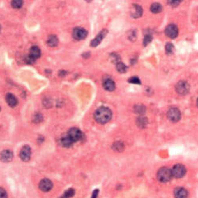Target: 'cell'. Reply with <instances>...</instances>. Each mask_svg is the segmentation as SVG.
<instances>
[{"instance_id":"8","label":"cell","mask_w":198,"mask_h":198,"mask_svg":"<svg viewBox=\"0 0 198 198\" xmlns=\"http://www.w3.org/2000/svg\"><path fill=\"white\" fill-rule=\"evenodd\" d=\"M72 35H73V37L75 40H84L86 37H87L88 33L86 29H84L80 28V27H77V28L74 29Z\"/></svg>"},{"instance_id":"26","label":"cell","mask_w":198,"mask_h":198,"mask_svg":"<svg viewBox=\"0 0 198 198\" xmlns=\"http://www.w3.org/2000/svg\"><path fill=\"white\" fill-rule=\"evenodd\" d=\"M74 194H75V190L73 189H69L64 192V194L61 198H70L73 197Z\"/></svg>"},{"instance_id":"34","label":"cell","mask_w":198,"mask_h":198,"mask_svg":"<svg viewBox=\"0 0 198 198\" xmlns=\"http://www.w3.org/2000/svg\"><path fill=\"white\" fill-rule=\"evenodd\" d=\"M66 74H67V72L65 71H60V72H59V76H64Z\"/></svg>"},{"instance_id":"32","label":"cell","mask_w":198,"mask_h":198,"mask_svg":"<svg viewBox=\"0 0 198 198\" xmlns=\"http://www.w3.org/2000/svg\"><path fill=\"white\" fill-rule=\"evenodd\" d=\"M0 198H7L6 190L3 188H0Z\"/></svg>"},{"instance_id":"18","label":"cell","mask_w":198,"mask_h":198,"mask_svg":"<svg viewBox=\"0 0 198 198\" xmlns=\"http://www.w3.org/2000/svg\"><path fill=\"white\" fill-rule=\"evenodd\" d=\"M74 143L71 141V139L68 136H63L62 138L60 139V144L63 146L64 147H70L72 146Z\"/></svg>"},{"instance_id":"17","label":"cell","mask_w":198,"mask_h":198,"mask_svg":"<svg viewBox=\"0 0 198 198\" xmlns=\"http://www.w3.org/2000/svg\"><path fill=\"white\" fill-rule=\"evenodd\" d=\"M6 101L10 107H14L17 105V99L12 93H7L6 95Z\"/></svg>"},{"instance_id":"22","label":"cell","mask_w":198,"mask_h":198,"mask_svg":"<svg viewBox=\"0 0 198 198\" xmlns=\"http://www.w3.org/2000/svg\"><path fill=\"white\" fill-rule=\"evenodd\" d=\"M124 147H125L124 144L121 141L114 143V144H113V149L116 151H118V152H121V151H122L124 150Z\"/></svg>"},{"instance_id":"35","label":"cell","mask_w":198,"mask_h":198,"mask_svg":"<svg viewBox=\"0 0 198 198\" xmlns=\"http://www.w3.org/2000/svg\"><path fill=\"white\" fill-rule=\"evenodd\" d=\"M197 107H198V98H197Z\"/></svg>"},{"instance_id":"31","label":"cell","mask_w":198,"mask_h":198,"mask_svg":"<svg viewBox=\"0 0 198 198\" xmlns=\"http://www.w3.org/2000/svg\"><path fill=\"white\" fill-rule=\"evenodd\" d=\"M168 3L170 4V6H177L180 4V1L179 0H168Z\"/></svg>"},{"instance_id":"14","label":"cell","mask_w":198,"mask_h":198,"mask_svg":"<svg viewBox=\"0 0 198 198\" xmlns=\"http://www.w3.org/2000/svg\"><path fill=\"white\" fill-rule=\"evenodd\" d=\"M13 158V153L9 150H4L1 152L0 155V159L3 162H10Z\"/></svg>"},{"instance_id":"15","label":"cell","mask_w":198,"mask_h":198,"mask_svg":"<svg viewBox=\"0 0 198 198\" xmlns=\"http://www.w3.org/2000/svg\"><path fill=\"white\" fill-rule=\"evenodd\" d=\"M174 197L175 198H187L188 197V192L187 190L184 188L181 187H178L176 188L174 192Z\"/></svg>"},{"instance_id":"30","label":"cell","mask_w":198,"mask_h":198,"mask_svg":"<svg viewBox=\"0 0 198 198\" xmlns=\"http://www.w3.org/2000/svg\"><path fill=\"white\" fill-rule=\"evenodd\" d=\"M128 82L133 84H140V80L137 77H132L128 79Z\"/></svg>"},{"instance_id":"6","label":"cell","mask_w":198,"mask_h":198,"mask_svg":"<svg viewBox=\"0 0 198 198\" xmlns=\"http://www.w3.org/2000/svg\"><path fill=\"white\" fill-rule=\"evenodd\" d=\"M167 117L171 122H178L181 119V112L177 108H171L167 112Z\"/></svg>"},{"instance_id":"36","label":"cell","mask_w":198,"mask_h":198,"mask_svg":"<svg viewBox=\"0 0 198 198\" xmlns=\"http://www.w3.org/2000/svg\"><path fill=\"white\" fill-rule=\"evenodd\" d=\"M86 1H87V2H91V1H92V0H86Z\"/></svg>"},{"instance_id":"20","label":"cell","mask_w":198,"mask_h":198,"mask_svg":"<svg viewBox=\"0 0 198 198\" xmlns=\"http://www.w3.org/2000/svg\"><path fill=\"white\" fill-rule=\"evenodd\" d=\"M150 10L152 12V13H154V14H158V13H160V12L162 11V7L161 4H159V3H153L152 5L151 6Z\"/></svg>"},{"instance_id":"12","label":"cell","mask_w":198,"mask_h":198,"mask_svg":"<svg viewBox=\"0 0 198 198\" xmlns=\"http://www.w3.org/2000/svg\"><path fill=\"white\" fill-rule=\"evenodd\" d=\"M40 49L37 46H33L30 50H29V56L30 57L33 61H36L38 58L40 56Z\"/></svg>"},{"instance_id":"4","label":"cell","mask_w":198,"mask_h":198,"mask_svg":"<svg viewBox=\"0 0 198 198\" xmlns=\"http://www.w3.org/2000/svg\"><path fill=\"white\" fill-rule=\"evenodd\" d=\"M171 172H172L173 177L176 178H181L185 174L186 169H185V166H183L182 164H176L173 167Z\"/></svg>"},{"instance_id":"1","label":"cell","mask_w":198,"mask_h":198,"mask_svg":"<svg viewBox=\"0 0 198 198\" xmlns=\"http://www.w3.org/2000/svg\"><path fill=\"white\" fill-rule=\"evenodd\" d=\"M112 118V111L107 107L98 108L94 113V119L98 124H106Z\"/></svg>"},{"instance_id":"23","label":"cell","mask_w":198,"mask_h":198,"mask_svg":"<svg viewBox=\"0 0 198 198\" xmlns=\"http://www.w3.org/2000/svg\"><path fill=\"white\" fill-rule=\"evenodd\" d=\"M23 5V0H12L11 6L14 9L21 8Z\"/></svg>"},{"instance_id":"33","label":"cell","mask_w":198,"mask_h":198,"mask_svg":"<svg viewBox=\"0 0 198 198\" xmlns=\"http://www.w3.org/2000/svg\"><path fill=\"white\" fill-rule=\"evenodd\" d=\"M98 190H95L93 192V194H92L91 198H97L98 197Z\"/></svg>"},{"instance_id":"10","label":"cell","mask_w":198,"mask_h":198,"mask_svg":"<svg viewBox=\"0 0 198 198\" xmlns=\"http://www.w3.org/2000/svg\"><path fill=\"white\" fill-rule=\"evenodd\" d=\"M40 190L43 192H48L52 188V182L47 178L42 179L39 183Z\"/></svg>"},{"instance_id":"2","label":"cell","mask_w":198,"mask_h":198,"mask_svg":"<svg viewBox=\"0 0 198 198\" xmlns=\"http://www.w3.org/2000/svg\"><path fill=\"white\" fill-rule=\"evenodd\" d=\"M172 177L171 170L169 169L168 167H162L158 170V174H157L158 180L161 182H167V181H170Z\"/></svg>"},{"instance_id":"11","label":"cell","mask_w":198,"mask_h":198,"mask_svg":"<svg viewBox=\"0 0 198 198\" xmlns=\"http://www.w3.org/2000/svg\"><path fill=\"white\" fill-rule=\"evenodd\" d=\"M143 14V8L139 5L133 4L132 10H131V15L133 18L140 17Z\"/></svg>"},{"instance_id":"9","label":"cell","mask_w":198,"mask_h":198,"mask_svg":"<svg viewBox=\"0 0 198 198\" xmlns=\"http://www.w3.org/2000/svg\"><path fill=\"white\" fill-rule=\"evenodd\" d=\"M20 158L24 162H28L31 158V148L28 145H26L20 151Z\"/></svg>"},{"instance_id":"38","label":"cell","mask_w":198,"mask_h":198,"mask_svg":"<svg viewBox=\"0 0 198 198\" xmlns=\"http://www.w3.org/2000/svg\"><path fill=\"white\" fill-rule=\"evenodd\" d=\"M179 1H180V2H181V1H182V0H179Z\"/></svg>"},{"instance_id":"3","label":"cell","mask_w":198,"mask_h":198,"mask_svg":"<svg viewBox=\"0 0 198 198\" xmlns=\"http://www.w3.org/2000/svg\"><path fill=\"white\" fill-rule=\"evenodd\" d=\"M67 136L71 139V141L75 143V142H77L80 140L82 137V133L81 131L79 130V128H70L68 132V134Z\"/></svg>"},{"instance_id":"28","label":"cell","mask_w":198,"mask_h":198,"mask_svg":"<svg viewBox=\"0 0 198 198\" xmlns=\"http://www.w3.org/2000/svg\"><path fill=\"white\" fill-rule=\"evenodd\" d=\"M33 122L34 123H40L43 121V116L41 113H37L35 116H33Z\"/></svg>"},{"instance_id":"25","label":"cell","mask_w":198,"mask_h":198,"mask_svg":"<svg viewBox=\"0 0 198 198\" xmlns=\"http://www.w3.org/2000/svg\"><path fill=\"white\" fill-rule=\"evenodd\" d=\"M165 50H166V53L168 55L172 54L174 51V46L171 43H167L165 46Z\"/></svg>"},{"instance_id":"27","label":"cell","mask_w":198,"mask_h":198,"mask_svg":"<svg viewBox=\"0 0 198 198\" xmlns=\"http://www.w3.org/2000/svg\"><path fill=\"white\" fill-rule=\"evenodd\" d=\"M134 109L135 112L138 114H143L145 112V107L144 105H136Z\"/></svg>"},{"instance_id":"29","label":"cell","mask_w":198,"mask_h":198,"mask_svg":"<svg viewBox=\"0 0 198 198\" xmlns=\"http://www.w3.org/2000/svg\"><path fill=\"white\" fill-rule=\"evenodd\" d=\"M151 40H152V36L151 35H150V34L146 35L144 37V46L147 45L151 41Z\"/></svg>"},{"instance_id":"7","label":"cell","mask_w":198,"mask_h":198,"mask_svg":"<svg viewBox=\"0 0 198 198\" xmlns=\"http://www.w3.org/2000/svg\"><path fill=\"white\" fill-rule=\"evenodd\" d=\"M165 34L167 35V37H169L170 39H174L178 35V27L174 24H170L169 26H167V28L165 29Z\"/></svg>"},{"instance_id":"24","label":"cell","mask_w":198,"mask_h":198,"mask_svg":"<svg viewBox=\"0 0 198 198\" xmlns=\"http://www.w3.org/2000/svg\"><path fill=\"white\" fill-rule=\"evenodd\" d=\"M137 125H139V127L145 128L147 125V120L145 117H139L137 119Z\"/></svg>"},{"instance_id":"19","label":"cell","mask_w":198,"mask_h":198,"mask_svg":"<svg viewBox=\"0 0 198 198\" xmlns=\"http://www.w3.org/2000/svg\"><path fill=\"white\" fill-rule=\"evenodd\" d=\"M58 43H59V41H58V38H57L56 36H55V35H51V36H49L48 40H47V44H48V45L50 46V47H56V46L58 45Z\"/></svg>"},{"instance_id":"5","label":"cell","mask_w":198,"mask_h":198,"mask_svg":"<svg viewBox=\"0 0 198 198\" xmlns=\"http://www.w3.org/2000/svg\"><path fill=\"white\" fill-rule=\"evenodd\" d=\"M176 92L180 95H185L190 91V85L185 81H180L175 86Z\"/></svg>"},{"instance_id":"13","label":"cell","mask_w":198,"mask_h":198,"mask_svg":"<svg viewBox=\"0 0 198 198\" xmlns=\"http://www.w3.org/2000/svg\"><path fill=\"white\" fill-rule=\"evenodd\" d=\"M106 33H107V30H102L100 33L94 39L91 41V45L92 46V47H96V46H98L100 44V43L102 42V40L103 39H104V37H105V35H106Z\"/></svg>"},{"instance_id":"37","label":"cell","mask_w":198,"mask_h":198,"mask_svg":"<svg viewBox=\"0 0 198 198\" xmlns=\"http://www.w3.org/2000/svg\"><path fill=\"white\" fill-rule=\"evenodd\" d=\"M1 29H2V27H1V26H0V32H1Z\"/></svg>"},{"instance_id":"21","label":"cell","mask_w":198,"mask_h":198,"mask_svg":"<svg viewBox=\"0 0 198 198\" xmlns=\"http://www.w3.org/2000/svg\"><path fill=\"white\" fill-rule=\"evenodd\" d=\"M116 68L117 71L120 72V73H125V72H126V71H127V67L125 66V64L124 63L121 62V61L116 63Z\"/></svg>"},{"instance_id":"16","label":"cell","mask_w":198,"mask_h":198,"mask_svg":"<svg viewBox=\"0 0 198 198\" xmlns=\"http://www.w3.org/2000/svg\"><path fill=\"white\" fill-rule=\"evenodd\" d=\"M103 87L108 91H113L116 88V86H115V82H113L112 79H105L103 82Z\"/></svg>"}]
</instances>
